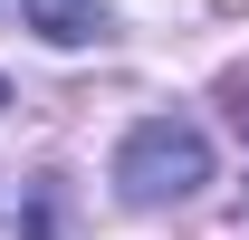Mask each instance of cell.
Wrapping results in <instances>:
<instances>
[{
    "mask_svg": "<svg viewBox=\"0 0 249 240\" xmlns=\"http://www.w3.org/2000/svg\"><path fill=\"white\" fill-rule=\"evenodd\" d=\"M115 182H124V202H192L211 182V135L192 116H144L115 144Z\"/></svg>",
    "mask_w": 249,
    "mask_h": 240,
    "instance_id": "1",
    "label": "cell"
},
{
    "mask_svg": "<svg viewBox=\"0 0 249 240\" xmlns=\"http://www.w3.org/2000/svg\"><path fill=\"white\" fill-rule=\"evenodd\" d=\"M0 106H10V87H0Z\"/></svg>",
    "mask_w": 249,
    "mask_h": 240,
    "instance_id": "4",
    "label": "cell"
},
{
    "mask_svg": "<svg viewBox=\"0 0 249 240\" xmlns=\"http://www.w3.org/2000/svg\"><path fill=\"white\" fill-rule=\"evenodd\" d=\"M220 96H230V125L249 135V67H240V77H220Z\"/></svg>",
    "mask_w": 249,
    "mask_h": 240,
    "instance_id": "3",
    "label": "cell"
},
{
    "mask_svg": "<svg viewBox=\"0 0 249 240\" xmlns=\"http://www.w3.org/2000/svg\"><path fill=\"white\" fill-rule=\"evenodd\" d=\"M19 10H29V29L58 39V48H87V39L115 20V0H19Z\"/></svg>",
    "mask_w": 249,
    "mask_h": 240,
    "instance_id": "2",
    "label": "cell"
}]
</instances>
